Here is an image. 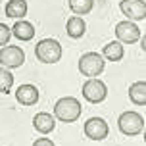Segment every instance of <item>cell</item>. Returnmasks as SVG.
I'll use <instances>...</instances> for the list:
<instances>
[{
    "label": "cell",
    "mask_w": 146,
    "mask_h": 146,
    "mask_svg": "<svg viewBox=\"0 0 146 146\" xmlns=\"http://www.w3.org/2000/svg\"><path fill=\"white\" fill-rule=\"evenodd\" d=\"M104 66H106V62H104L102 54H98V52H87L79 60V71L85 77H90V79L98 77L104 71Z\"/></svg>",
    "instance_id": "cell-4"
},
{
    "label": "cell",
    "mask_w": 146,
    "mask_h": 146,
    "mask_svg": "<svg viewBox=\"0 0 146 146\" xmlns=\"http://www.w3.org/2000/svg\"><path fill=\"white\" fill-rule=\"evenodd\" d=\"M33 146H56V144H54L50 139H36L35 142H33Z\"/></svg>",
    "instance_id": "cell-20"
},
{
    "label": "cell",
    "mask_w": 146,
    "mask_h": 146,
    "mask_svg": "<svg viewBox=\"0 0 146 146\" xmlns=\"http://www.w3.org/2000/svg\"><path fill=\"white\" fill-rule=\"evenodd\" d=\"M10 36H12V29H10L8 25H4V23H0V46L8 44Z\"/></svg>",
    "instance_id": "cell-19"
},
{
    "label": "cell",
    "mask_w": 146,
    "mask_h": 146,
    "mask_svg": "<svg viewBox=\"0 0 146 146\" xmlns=\"http://www.w3.org/2000/svg\"><path fill=\"white\" fill-rule=\"evenodd\" d=\"M108 133H110V127L102 117H90L85 123V135L90 140H104L108 137Z\"/></svg>",
    "instance_id": "cell-8"
},
{
    "label": "cell",
    "mask_w": 146,
    "mask_h": 146,
    "mask_svg": "<svg viewBox=\"0 0 146 146\" xmlns=\"http://www.w3.org/2000/svg\"><path fill=\"white\" fill-rule=\"evenodd\" d=\"M115 36L121 44H133L140 38V29L133 21H119L115 25Z\"/></svg>",
    "instance_id": "cell-7"
},
{
    "label": "cell",
    "mask_w": 146,
    "mask_h": 146,
    "mask_svg": "<svg viewBox=\"0 0 146 146\" xmlns=\"http://www.w3.org/2000/svg\"><path fill=\"white\" fill-rule=\"evenodd\" d=\"M117 127L119 131L127 135V137H135L144 131V117L139 111H123L119 119H117Z\"/></svg>",
    "instance_id": "cell-3"
},
{
    "label": "cell",
    "mask_w": 146,
    "mask_h": 146,
    "mask_svg": "<svg viewBox=\"0 0 146 146\" xmlns=\"http://www.w3.org/2000/svg\"><path fill=\"white\" fill-rule=\"evenodd\" d=\"M12 35L17 36L19 40H31V38L35 36V27H33V23H29V21L17 19V21L14 23V27H12Z\"/></svg>",
    "instance_id": "cell-13"
},
{
    "label": "cell",
    "mask_w": 146,
    "mask_h": 146,
    "mask_svg": "<svg viewBox=\"0 0 146 146\" xmlns=\"http://www.w3.org/2000/svg\"><path fill=\"white\" fill-rule=\"evenodd\" d=\"M123 54H125V50H123L121 42H108L102 50V58L110 60V62H119L123 58Z\"/></svg>",
    "instance_id": "cell-16"
},
{
    "label": "cell",
    "mask_w": 146,
    "mask_h": 146,
    "mask_svg": "<svg viewBox=\"0 0 146 146\" xmlns=\"http://www.w3.org/2000/svg\"><path fill=\"white\" fill-rule=\"evenodd\" d=\"M106 96H108V87L104 85V81L92 77L83 85V98L88 100V102L98 104L102 100H106Z\"/></svg>",
    "instance_id": "cell-5"
},
{
    "label": "cell",
    "mask_w": 146,
    "mask_h": 146,
    "mask_svg": "<svg viewBox=\"0 0 146 146\" xmlns=\"http://www.w3.org/2000/svg\"><path fill=\"white\" fill-rule=\"evenodd\" d=\"M35 56L42 64H56L62 58V46L54 38H42L35 46Z\"/></svg>",
    "instance_id": "cell-2"
},
{
    "label": "cell",
    "mask_w": 146,
    "mask_h": 146,
    "mask_svg": "<svg viewBox=\"0 0 146 146\" xmlns=\"http://www.w3.org/2000/svg\"><path fill=\"white\" fill-rule=\"evenodd\" d=\"M25 62V52L19 46H2L0 50V64L6 69H14V67H21Z\"/></svg>",
    "instance_id": "cell-6"
},
{
    "label": "cell",
    "mask_w": 146,
    "mask_h": 146,
    "mask_svg": "<svg viewBox=\"0 0 146 146\" xmlns=\"http://www.w3.org/2000/svg\"><path fill=\"white\" fill-rule=\"evenodd\" d=\"M81 111H83L81 102L77 98H73V96H64L54 104V115H56V119L64 121V123L77 121L81 117Z\"/></svg>",
    "instance_id": "cell-1"
},
{
    "label": "cell",
    "mask_w": 146,
    "mask_h": 146,
    "mask_svg": "<svg viewBox=\"0 0 146 146\" xmlns=\"http://www.w3.org/2000/svg\"><path fill=\"white\" fill-rule=\"evenodd\" d=\"M12 85H14V75L8 71L6 67H0V92L2 94L10 92Z\"/></svg>",
    "instance_id": "cell-18"
},
{
    "label": "cell",
    "mask_w": 146,
    "mask_h": 146,
    "mask_svg": "<svg viewBox=\"0 0 146 146\" xmlns=\"http://www.w3.org/2000/svg\"><path fill=\"white\" fill-rule=\"evenodd\" d=\"M94 6V0H69V8H71L73 14L77 15H85L88 14Z\"/></svg>",
    "instance_id": "cell-17"
},
{
    "label": "cell",
    "mask_w": 146,
    "mask_h": 146,
    "mask_svg": "<svg viewBox=\"0 0 146 146\" xmlns=\"http://www.w3.org/2000/svg\"><path fill=\"white\" fill-rule=\"evenodd\" d=\"M129 98L133 104L137 106H144L146 104V83L144 81H137L129 87Z\"/></svg>",
    "instance_id": "cell-14"
},
{
    "label": "cell",
    "mask_w": 146,
    "mask_h": 146,
    "mask_svg": "<svg viewBox=\"0 0 146 146\" xmlns=\"http://www.w3.org/2000/svg\"><path fill=\"white\" fill-rule=\"evenodd\" d=\"M6 15L12 19H21L27 15V2L25 0H10L6 4Z\"/></svg>",
    "instance_id": "cell-15"
},
{
    "label": "cell",
    "mask_w": 146,
    "mask_h": 146,
    "mask_svg": "<svg viewBox=\"0 0 146 146\" xmlns=\"http://www.w3.org/2000/svg\"><path fill=\"white\" fill-rule=\"evenodd\" d=\"M119 10L129 19H144L146 17V4L144 0H121Z\"/></svg>",
    "instance_id": "cell-9"
},
{
    "label": "cell",
    "mask_w": 146,
    "mask_h": 146,
    "mask_svg": "<svg viewBox=\"0 0 146 146\" xmlns=\"http://www.w3.org/2000/svg\"><path fill=\"white\" fill-rule=\"evenodd\" d=\"M85 31H87V23L83 21V17L73 15V17L67 19V23H66L67 36H71V38H81V36L85 35Z\"/></svg>",
    "instance_id": "cell-12"
},
{
    "label": "cell",
    "mask_w": 146,
    "mask_h": 146,
    "mask_svg": "<svg viewBox=\"0 0 146 146\" xmlns=\"http://www.w3.org/2000/svg\"><path fill=\"white\" fill-rule=\"evenodd\" d=\"M15 98L23 106H33L38 102V88L35 85H21L15 90Z\"/></svg>",
    "instance_id": "cell-10"
},
{
    "label": "cell",
    "mask_w": 146,
    "mask_h": 146,
    "mask_svg": "<svg viewBox=\"0 0 146 146\" xmlns=\"http://www.w3.org/2000/svg\"><path fill=\"white\" fill-rule=\"evenodd\" d=\"M33 125H35V129L38 133L48 135V133L54 131V127H56V119H54L48 111H38V113L33 117Z\"/></svg>",
    "instance_id": "cell-11"
}]
</instances>
